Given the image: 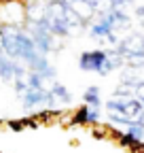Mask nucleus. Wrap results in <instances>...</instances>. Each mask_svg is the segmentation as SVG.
Returning <instances> with one entry per match:
<instances>
[{
  "label": "nucleus",
  "instance_id": "11",
  "mask_svg": "<svg viewBox=\"0 0 144 153\" xmlns=\"http://www.w3.org/2000/svg\"><path fill=\"white\" fill-rule=\"evenodd\" d=\"M0 2H2V0H0Z\"/></svg>",
  "mask_w": 144,
  "mask_h": 153
},
{
  "label": "nucleus",
  "instance_id": "1",
  "mask_svg": "<svg viewBox=\"0 0 144 153\" xmlns=\"http://www.w3.org/2000/svg\"><path fill=\"white\" fill-rule=\"evenodd\" d=\"M76 64H79V68L83 72H93V74H100V76H108L110 72L123 68L125 60L112 47V49H89V51H83L79 55Z\"/></svg>",
  "mask_w": 144,
  "mask_h": 153
},
{
  "label": "nucleus",
  "instance_id": "4",
  "mask_svg": "<svg viewBox=\"0 0 144 153\" xmlns=\"http://www.w3.org/2000/svg\"><path fill=\"white\" fill-rule=\"evenodd\" d=\"M83 102L89 104L91 108H104V102H102V89L100 85H89L85 91H83Z\"/></svg>",
  "mask_w": 144,
  "mask_h": 153
},
{
  "label": "nucleus",
  "instance_id": "5",
  "mask_svg": "<svg viewBox=\"0 0 144 153\" xmlns=\"http://www.w3.org/2000/svg\"><path fill=\"white\" fill-rule=\"evenodd\" d=\"M49 87H51L53 96H55L57 104H62V106H70V104H72V94H70V89H68L64 83H60V81H51Z\"/></svg>",
  "mask_w": 144,
  "mask_h": 153
},
{
  "label": "nucleus",
  "instance_id": "2",
  "mask_svg": "<svg viewBox=\"0 0 144 153\" xmlns=\"http://www.w3.org/2000/svg\"><path fill=\"white\" fill-rule=\"evenodd\" d=\"M21 106L24 111L28 113H36V111H40V108H55L57 100H55V96H53L51 87H28L26 94L21 96Z\"/></svg>",
  "mask_w": 144,
  "mask_h": 153
},
{
  "label": "nucleus",
  "instance_id": "3",
  "mask_svg": "<svg viewBox=\"0 0 144 153\" xmlns=\"http://www.w3.org/2000/svg\"><path fill=\"white\" fill-rule=\"evenodd\" d=\"M26 2L24 0H2L0 2V24L21 26L26 24Z\"/></svg>",
  "mask_w": 144,
  "mask_h": 153
},
{
  "label": "nucleus",
  "instance_id": "6",
  "mask_svg": "<svg viewBox=\"0 0 144 153\" xmlns=\"http://www.w3.org/2000/svg\"><path fill=\"white\" fill-rule=\"evenodd\" d=\"M70 126H89V104L74 108V113L70 117Z\"/></svg>",
  "mask_w": 144,
  "mask_h": 153
},
{
  "label": "nucleus",
  "instance_id": "10",
  "mask_svg": "<svg viewBox=\"0 0 144 153\" xmlns=\"http://www.w3.org/2000/svg\"><path fill=\"white\" fill-rule=\"evenodd\" d=\"M7 128L13 130V132H21L26 126H24V119H11V121L7 123Z\"/></svg>",
  "mask_w": 144,
  "mask_h": 153
},
{
  "label": "nucleus",
  "instance_id": "8",
  "mask_svg": "<svg viewBox=\"0 0 144 153\" xmlns=\"http://www.w3.org/2000/svg\"><path fill=\"white\" fill-rule=\"evenodd\" d=\"M134 2H136V0H108V7H110V9H127Z\"/></svg>",
  "mask_w": 144,
  "mask_h": 153
},
{
  "label": "nucleus",
  "instance_id": "9",
  "mask_svg": "<svg viewBox=\"0 0 144 153\" xmlns=\"http://www.w3.org/2000/svg\"><path fill=\"white\" fill-rule=\"evenodd\" d=\"M134 17H136V22L140 24V28H144V4H138L134 9Z\"/></svg>",
  "mask_w": 144,
  "mask_h": 153
},
{
  "label": "nucleus",
  "instance_id": "7",
  "mask_svg": "<svg viewBox=\"0 0 144 153\" xmlns=\"http://www.w3.org/2000/svg\"><path fill=\"white\" fill-rule=\"evenodd\" d=\"M100 121H102V108L89 106V126H100Z\"/></svg>",
  "mask_w": 144,
  "mask_h": 153
}]
</instances>
